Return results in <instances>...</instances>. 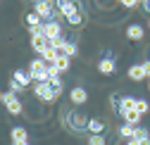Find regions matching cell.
Returning a JSON list of instances; mask_svg holds the SVG:
<instances>
[{
	"label": "cell",
	"instance_id": "5b68a950",
	"mask_svg": "<svg viewBox=\"0 0 150 145\" xmlns=\"http://www.w3.org/2000/svg\"><path fill=\"white\" fill-rule=\"evenodd\" d=\"M43 33H45V38L52 43V41H57L62 38V26L60 22H43Z\"/></svg>",
	"mask_w": 150,
	"mask_h": 145
},
{
	"label": "cell",
	"instance_id": "ac0fdd59",
	"mask_svg": "<svg viewBox=\"0 0 150 145\" xmlns=\"http://www.w3.org/2000/svg\"><path fill=\"white\" fill-rule=\"evenodd\" d=\"M134 110L143 117V114H148V112H150V102H148L145 98H136V107H134Z\"/></svg>",
	"mask_w": 150,
	"mask_h": 145
},
{
	"label": "cell",
	"instance_id": "4dcf8cb0",
	"mask_svg": "<svg viewBox=\"0 0 150 145\" xmlns=\"http://www.w3.org/2000/svg\"><path fill=\"white\" fill-rule=\"evenodd\" d=\"M126 145H141L138 140H126Z\"/></svg>",
	"mask_w": 150,
	"mask_h": 145
},
{
	"label": "cell",
	"instance_id": "8992f818",
	"mask_svg": "<svg viewBox=\"0 0 150 145\" xmlns=\"http://www.w3.org/2000/svg\"><path fill=\"white\" fill-rule=\"evenodd\" d=\"M86 100H88V90L83 88V86H74L71 90H69V102L71 105H86Z\"/></svg>",
	"mask_w": 150,
	"mask_h": 145
},
{
	"label": "cell",
	"instance_id": "cb8c5ba5",
	"mask_svg": "<svg viewBox=\"0 0 150 145\" xmlns=\"http://www.w3.org/2000/svg\"><path fill=\"white\" fill-rule=\"evenodd\" d=\"M107 140H105V136L103 133H93V136H88V145H105Z\"/></svg>",
	"mask_w": 150,
	"mask_h": 145
},
{
	"label": "cell",
	"instance_id": "30bf717a",
	"mask_svg": "<svg viewBox=\"0 0 150 145\" xmlns=\"http://www.w3.org/2000/svg\"><path fill=\"white\" fill-rule=\"evenodd\" d=\"M143 36H145V29L141 26V24H129V29H126V38L129 41H143Z\"/></svg>",
	"mask_w": 150,
	"mask_h": 145
},
{
	"label": "cell",
	"instance_id": "52a82bcc",
	"mask_svg": "<svg viewBox=\"0 0 150 145\" xmlns=\"http://www.w3.org/2000/svg\"><path fill=\"white\" fill-rule=\"evenodd\" d=\"M98 71L100 74H105V76H112L117 71V64H115V57L112 55H105L100 62H98Z\"/></svg>",
	"mask_w": 150,
	"mask_h": 145
},
{
	"label": "cell",
	"instance_id": "8fae6325",
	"mask_svg": "<svg viewBox=\"0 0 150 145\" xmlns=\"http://www.w3.org/2000/svg\"><path fill=\"white\" fill-rule=\"evenodd\" d=\"M119 117H122L126 124H131V126H138V124H141V114H138L136 110H122Z\"/></svg>",
	"mask_w": 150,
	"mask_h": 145
},
{
	"label": "cell",
	"instance_id": "74e56055",
	"mask_svg": "<svg viewBox=\"0 0 150 145\" xmlns=\"http://www.w3.org/2000/svg\"><path fill=\"white\" fill-rule=\"evenodd\" d=\"M148 88H150V86H148Z\"/></svg>",
	"mask_w": 150,
	"mask_h": 145
},
{
	"label": "cell",
	"instance_id": "44dd1931",
	"mask_svg": "<svg viewBox=\"0 0 150 145\" xmlns=\"http://www.w3.org/2000/svg\"><path fill=\"white\" fill-rule=\"evenodd\" d=\"M136 107V98H131V95H122V105H119V112L122 110H134ZM117 112V114H119Z\"/></svg>",
	"mask_w": 150,
	"mask_h": 145
},
{
	"label": "cell",
	"instance_id": "836d02e7",
	"mask_svg": "<svg viewBox=\"0 0 150 145\" xmlns=\"http://www.w3.org/2000/svg\"><path fill=\"white\" fill-rule=\"evenodd\" d=\"M19 145H31V143H19Z\"/></svg>",
	"mask_w": 150,
	"mask_h": 145
},
{
	"label": "cell",
	"instance_id": "f546056e",
	"mask_svg": "<svg viewBox=\"0 0 150 145\" xmlns=\"http://www.w3.org/2000/svg\"><path fill=\"white\" fill-rule=\"evenodd\" d=\"M141 5H143V10H145V12H150V0H145V3H141Z\"/></svg>",
	"mask_w": 150,
	"mask_h": 145
},
{
	"label": "cell",
	"instance_id": "484cf974",
	"mask_svg": "<svg viewBox=\"0 0 150 145\" xmlns=\"http://www.w3.org/2000/svg\"><path fill=\"white\" fill-rule=\"evenodd\" d=\"M10 90H12V93H17V95H19L22 90H26V88H24V86H19V83H17V81L12 79V81H10Z\"/></svg>",
	"mask_w": 150,
	"mask_h": 145
},
{
	"label": "cell",
	"instance_id": "83f0119b",
	"mask_svg": "<svg viewBox=\"0 0 150 145\" xmlns=\"http://www.w3.org/2000/svg\"><path fill=\"white\" fill-rule=\"evenodd\" d=\"M67 3H69V0H55V10H60V12H62V10L67 7Z\"/></svg>",
	"mask_w": 150,
	"mask_h": 145
},
{
	"label": "cell",
	"instance_id": "9c48e42d",
	"mask_svg": "<svg viewBox=\"0 0 150 145\" xmlns=\"http://www.w3.org/2000/svg\"><path fill=\"white\" fill-rule=\"evenodd\" d=\"M10 138H12V145H19V143H29V131L24 126H14L10 131Z\"/></svg>",
	"mask_w": 150,
	"mask_h": 145
},
{
	"label": "cell",
	"instance_id": "5bb4252c",
	"mask_svg": "<svg viewBox=\"0 0 150 145\" xmlns=\"http://www.w3.org/2000/svg\"><path fill=\"white\" fill-rule=\"evenodd\" d=\"M17 83H19V86H24V88H29L31 86V76H29V71H24V69H14V76H12Z\"/></svg>",
	"mask_w": 150,
	"mask_h": 145
},
{
	"label": "cell",
	"instance_id": "277c9868",
	"mask_svg": "<svg viewBox=\"0 0 150 145\" xmlns=\"http://www.w3.org/2000/svg\"><path fill=\"white\" fill-rule=\"evenodd\" d=\"M33 95L38 100H43V102H55L57 100V95H55V90H52L50 83H36L33 86Z\"/></svg>",
	"mask_w": 150,
	"mask_h": 145
},
{
	"label": "cell",
	"instance_id": "2e32d148",
	"mask_svg": "<svg viewBox=\"0 0 150 145\" xmlns=\"http://www.w3.org/2000/svg\"><path fill=\"white\" fill-rule=\"evenodd\" d=\"M88 133H105V121L103 119H91L88 121Z\"/></svg>",
	"mask_w": 150,
	"mask_h": 145
},
{
	"label": "cell",
	"instance_id": "e0dca14e",
	"mask_svg": "<svg viewBox=\"0 0 150 145\" xmlns=\"http://www.w3.org/2000/svg\"><path fill=\"white\" fill-rule=\"evenodd\" d=\"M67 22H69L71 26H81V24L86 22V14H83V10H79V12L69 14V17H67Z\"/></svg>",
	"mask_w": 150,
	"mask_h": 145
},
{
	"label": "cell",
	"instance_id": "ffe728a7",
	"mask_svg": "<svg viewBox=\"0 0 150 145\" xmlns=\"http://www.w3.org/2000/svg\"><path fill=\"white\" fill-rule=\"evenodd\" d=\"M69 62H71V57H67V55H60L57 60H55V64H52V67H57V71L62 74V71H67V69H69Z\"/></svg>",
	"mask_w": 150,
	"mask_h": 145
},
{
	"label": "cell",
	"instance_id": "d590c367",
	"mask_svg": "<svg viewBox=\"0 0 150 145\" xmlns=\"http://www.w3.org/2000/svg\"><path fill=\"white\" fill-rule=\"evenodd\" d=\"M138 3H145V0H138Z\"/></svg>",
	"mask_w": 150,
	"mask_h": 145
},
{
	"label": "cell",
	"instance_id": "603a6c76",
	"mask_svg": "<svg viewBox=\"0 0 150 145\" xmlns=\"http://www.w3.org/2000/svg\"><path fill=\"white\" fill-rule=\"evenodd\" d=\"M48 83L52 86V90H55V95L60 98V95H62V86H64V83H62V79H60V76H57V79H50Z\"/></svg>",
	"mask_w": 150,
	"mask_h": 145
},
{
	"label": "cell",
	"instance_id": "d6986e66",
	"mask_svg": "<svg viewBox=\"0 0 150 145\" xmlns=\"http://www.w3.org/2000/svg\"><path fill=\"white\" fill-rule=\"evenodd\" d=\"M134 133H136V126H131V124H122V129H119V136H122V138L134 140Z\"/></svg>",
	"mask_w": 150,
	"mask_h": 145
},
{
	"label": "cell",
	"instance_id": "7a4b0ae2",
	"mask_svg": "<svg viewBox=\"0 0 150 145\" xmlns=\"http://www.w3.org/2000/svg\"><path fill=\"white\" fill-rule=\"evenodd\" d=\"M5 105V110L10 112V114H14V117H19L22 112H24V105H22V100L17 98V93H12V90H7V93L3 95V100H0Z\"/></svg>",
	"mask_w": 150,
	"mask_h": 145
},
{
	"label": "cell",
	"instance_id": "7c38bea8",
	"mask_svg": "<svg viewBox=\"0 0 150 145\" xmlns=\"http://www.w3.org/2000/svg\"><path fill=\"white\" fill-rule=\"evenodd\" d=\"M129 79H131V81H143V79H148L143 64H131V67H129Z\"/></svg>",
	"mask_w": 150,
	"mask_h": 145
},
{
	"label": "cell",
	"instance_id": "7402d4cb",
	"mask_svg": "<svg viewBox=\"0 0 150 145\" xmlns=\"http://www.w3.org/2000/svg\"><path fill=\"white\" fill-rule=\"evenodd\" d=\"M79 10H81V7H79V3H76V0H69V3H67V7L62 10V17L67 19L69 14H74V12H79Z\"/></svg>",
	"mask_w": 150,
	"mask_h": 145
},
{
	"label": "cell",
	"instance_id": "9a60e30c",
	"mask_svg": "<svg viewBox=\"0 0 150 145\" xmlns=\"http://www.w3.org/2000/svg\"><path fill=\"white\" fill-rule=\"evenodd\" d=\"M41 57H43L48 64H55V60L60 57V50H57V48H52V45H48V48L41 52Z\"/></svg>",
	"mask_w": 150,
	"mask_h": 145
},
{
	"label": "cell",
	"instance_id": "6da1fadb",
	"mask_svg": "<svg viewBox=\"0 0 150 145\" xmlns=\"http://www.w3.org/2000/svg\"><path fill=\"white\" fill-rule=\"evenodd\" d=\"M29 76H31L36 83H48V81H50V79H48V62H45L43 57L31 60V64H29Z\"/></svg>",
	"mask_w": 150,
	"mask_h": 145
},
{
	"label": "cell",
	"instance_id": "ba28073f",
	"mask_svg": "<svg viewBox=\"0 0 150 145\" xmlns=\"http://www.w3.org/2000/svg\"><path fill=\"white\" fill-rule=\"evenodd\" d=\"M29 43H31V48L38 52V55H41V52L50 45V41L45 38V33H43V31H41V33H31V41H29Z\"/></svg>",
	"mask_w": 150,
	"mask_h": 145
},
{
	"label": "cell",
	"instance_id": "4316f807",
	"mask_svg": "<svg viewBox=\"0 0 150 145\" xmlns=\"http://www.w3.org/2000/svg\"><path fill=\"white\" fill-rule=\"evenodd\" d=\"M122 3V7H126V10H134L136 5H138V0H119Z\"/></svg>",
	"mask_w": 150,
	"mask_h": 145
},
{
	"label": "cell",
	"instance_id": "4fadbf2b",
	"mask_svg": "<svg viewBox=\"0 0 150 145\" xmlns=\"http://www.w3.org/2000/svg\"><path fill=\"white\" fill-rule=\"evenodd\" d=\"M24 24H26L29 29H38V26H43V19H41V17L36 14L33 10H31V12H26V14H24Z\"/></svg>",
	"mask_w": 150,
	"mask_h": 145
},
{
	"label": "cell",
	"instance_id": "3957f363",
	"mask_svg": "<svg viewBox=\"0 0 150 145\" xmlns=\"http://www.w3.org/2000/svg\"><path fill=\"white\" fill-rule=\"evenodd\" d=\"M88 117L86 114H81L79 110H74V112H69V117H67V124H69V129L71 131H76V133H81V131H88Z\"/></svg>",
	"mask_w": 150,
	"mask_h": 145
},
{
	"label": "cell",
	"instance_id": "8d00e7d4",
	"mask_svg": "<svg viewBox=\"0 0 150 145\" xmlns=\"http://www.w3.org/2000/svg\"><path fill=\"white\" fill-rule=\"evenodd\" d=\"M148 60H150V57H148Z\"/></svg>",
	"mask_w": 150,
	"mask_h": 145
},
{
	"label": "cell",
	"instance_id": "f1b7e54d",
	"mask_svg": "<svg viewBox=\"0 0 150 145\" xmlns=\"http://www.w3.org/2000/svg\"><path fill=\"white\" fill-rule=\"evenodd\" d=\"M143 64V69H145V76L150 79V60H145V62H141Z\"/></svg>",
	"mask_w": 150,
	"mask_h": 145
},
{
	"label": "cell",
	"instance_id": "e575fe53",
	"mask_svg": "<svg viewBox=\"0 0 150 145\" xmlns=\"http://www.w3.org/2000/svg\"><path fill=\"white\" fill-rule=\"evenodd\" d=\"M148 29H150V19H148Z\"/></svg>",
	"mask_w": 150,
	"mask_h": 145
},
{
	"label": "cell",
	"instance_id": "d4e9b609",
	"mask_svg": "<svg viewBox=\"0 0 150 145\" xmlns=\"http://www.w3.org/2000/svg\"><path fill=\"white\" fill-rule=\"evenodd\" d=\"M145 138H150L148 129H143V126H136V133H134V140H145Z\"/></svg>",
	"mask_w": 150,
	"mask_h": 145
},
{
	"label": "cell",
	"instance_id": "d6a6232c",
	"mask_svg": "<svg viewBox=\"0 0 150 145\" xmlns=\"http://www.w3.org/2000/svg\"><path fill=\"white\" fill-rule=\"evenodd\" d=\"M3 95H5V93H3V90H0V100H3Z\"/></svg>",
	"mask_w": 150,
	"mask_h": 145
},
{
	"label": "cell",
	"instance_id": "1f68e13d",
	"mask_svg": "<svg viewBox=\"0 0 150 145\" xmlns=\"http://www.w3.org/2000/svg\"><path fill=\"white\" fill-rule=\"evenodd\" d=\"M43 3H50V5H55V0H43Z\"/></svg>",
	"mask_w": 150,
	"mask_h": 145
}]
</instances>
